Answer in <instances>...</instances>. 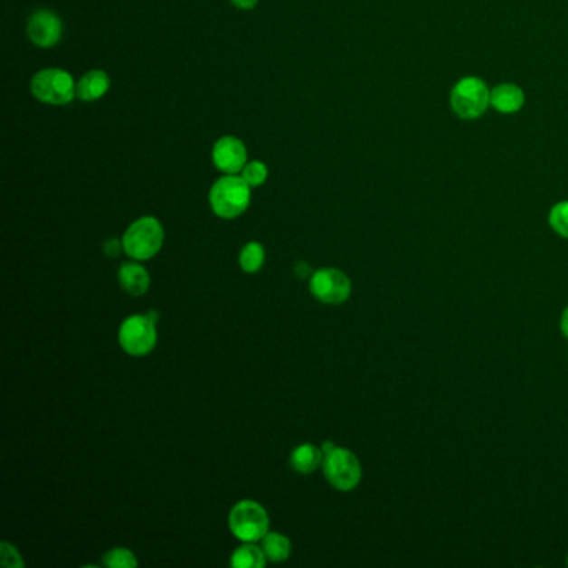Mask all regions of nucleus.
<instances>
[{
	"label": "nucleus",
	"instance_id": "5701e85b",
	"mask_svg": "<svg viewBox=\"0 0 568 568\" xmlns=\"http://www.w3.org/2000/svg\"><path fill=\"white\" fill-rule=\"evenodd\" d=\"M259 0H232V4L242 11H251L255 5H257Z\"/></svg>",
	"mask_w": 568,
	"mask_h": 568
},
{
	"label": "nucleus",
	"instance_id": "f03ea898",
	"mask_svg": "<svg viewBox=\"0 0 568 568\" xmlns=\"http://www.w3.org/2000/svg\"><path fill=\"white\" fill-rule=\"evenodd\" d=\"M164 239L166 232L156 217H140L128 225L122 237L124 252L134 260H148L160 252Z\"/></svg>",
	"mask_w": 568,
	"mask_h": 568
},
{
	"label": "nucleus",
	"instance_id": "4be33fe9",
	"mask_svg": "<svg viewBox=\"0 0 568 568\" xmlns=\"http://www.w3.org/2000/svg\"><path fill=\"white\" fill-rule=\"evenodd\" d=\"M124 251V242L118 239H109L104 242V253L110 259H116Z\"/></svg>",
	"mask_w": 568,
	"mask_h": 568
},
{
	"label": "nucleus",
	"instance_id": "b1692460",
	"mask_svg": "<svg viewBox=\"0 0 568 568\" xmlns=\"http://www.w3.org/2000/svg\"><path fill=\"white\" fill-rule=\"evenodd\" d=\"M295 274L298 275L300 279H308V277L314 275L312 274V270H310V267L304 262H300L295 267Z\"/></svg>",
	"mask_w": 568,
	"mask_h": 568
},
{
	"label": "nucleus",
	"instance_id": "7ed1b4c3",
	"mask_svg": "<svg viewBox=\"0 0 568 568\" xmlns=\"http://www.w3.org/2000/svg\"><path fill=\"white\" fill-rule=\"evenodd\" d=\"M31 90L43 104L65 106L77 97V82L62 69H43L33 75Z\"/></svg>",
	"mask_w": 568,
	"mask_h": 568
},
{
	"label": "nucleus",
	"instance_id": "f8f14e48",
	"mask_svg": "<svg viewBox=\"0 0 568 568\" xmlns=\"http://www.w3.org/2000/svg\"><path fill=\"white\" fill-rule=\"evenodd\" d=\"M490 104L500 114H516L525 104V95L516 85H497L490 92Z\"/></svg>",
	"mask_w": 568,
	"mask_h": 568
},
{
	"label": "nucleus",
	"instance_id": "0eeeda50",
	"mask_svg": "<svg viewBox=\"0 0 568 568\" xmlns=\"http://www.w3.org/2000/svg\"><path fill=\"white\" fill-rule=\"evenodd\" d=\"M322 465L328 484L340 492L354 490L362 480V465L357 455L347 449L336 447L332 452L324 455Z\"/></svg>",
	"mask_w": 568,
	"mask_h": 568
},
{
	"label": "nucleus",
	"instance_id": "6ab92c4d",
	"mask_svg": "<svg viewBox=\"0 0 568 568\" xmlns=\"http://www.w3.org/2000/svg\"><path fill=\"white\" fill-rule=\"evenodd\" d=\"M548 223L560 237L568 239V200L560 202L550 211Z\"/></svg>",
	"mask_w": 568,
	"mask_h": 568
},
{
	"label": "nucleus",
	"instance_id": "9b49d317",
	"mask_svg": "<svg viewBox=\"0 0 568 568\" xmlns=\"http://www.w3.org/2000/svg\"><path fill=\"white\" fill-rule=\"evenodd\" d=\"M118 282L127 294L144 295L150 289V274L144 265L137 262H127L118 269Z\"/></svg>",
	"mask_w": 568,
	"mask_h": 568
},
{
	"label": "nucleus",
	"instance_id": "2eb2a0df",
	"mask_svg": "<svg viewBox=\"0 0 568 568\" xmlns=\"http://www.w3.org/2000/svg\"><path fill=\"white\" fill-rule=\"evenodd\" d=\"M267 562V555L262 547L253 545V542H245L235 548L232 554L231 563L233 568H262Z\"/></svg>",
	"mask_w": 568,
	"mask_h": 568
},
{
	"label": "nucleus",
	"instance_id": "4468645a",
	"mask_svg": "<svg viewBox=\"0 0 568 568\" xmlns=\"http://www.w3.org/2000/svg\"><path fill=\"white\" fill-rule=\"evenodd\" d=\"M324 463V452L312 443H302L290 455V465L298 474L308 475L316 472Z\"/></svg>",
	"mask_w": 568,
	"mask_h": 568
},
{
	"label": "nucleus",
	"instance_id": "9d476101",
	"mask_svg": "<svg viewBox=\"0 0 568 568\" xmlns=\"http://www.w3.org/2000/svg\"><path fill=\"white\" fill-rule=\"evenodd\" d=\"M212 160L225 175H237L247 164V148L242 140L225 136L219 138L212 150Z\"/></svg>",
	"mask_w": 568,
	"mask_h": 568
},
{
	"label": "nucleus",
	"instance_id": "6e6552de",
	"mask_svg": "<svg viewBox=\"0 0 568 568\" xmlns=\"http://www.w3.org/2000/svg\"><path fill=\"white\" fill-rule=\"evenodd\" d=\"M310 292L322 304L340 306L352 294V282L342 270L327 267L310 277Z\"/></svg>",
	"mask_w": 568,
	"mask_h": 568
},
{
	"label": "nucleus",
	"instance_id": "1a4fd4ad",
	"mask_svg": "<svg viewBox=\"0 0 568 568\" xmlns=\"http://www.w3.org/2000/svg\"><path fill=\"white\" fill-rule=\"evenodd\" d=\"M62 32V22L57 14L47 9L33 12L27 21V35L31 43L43 49H49L61 43Z\"/></svg>",
	"mask_w": 568,
	"mask_h": 568
},
{
	"label": "nucleus",
	"instance_id": "39448f33",
	"mask_svg": "<svg viewBox=\"0 0 568 568\" xmlns=\"http://www.w3.org/2000/svg\"><path fill=\"white\" fill-rule=\"evenodd\" d=\"M157 322L148 314L127 317L118 328V344L132 357L148 355L157 344Z\"/></svg>",
	"mask_w": 568,
	"mask_h": 568
},
{
	"label": "nucleus",
	"instance_id": "a211bd4d",
	"mask_svg": "<svg viewBox=\"0 0 568 568\" xmlns=\"http://www.w3.org/2000/svg\"><path fill=\"white\" fill-rule=\"evenodd\" d=\"M102 565L109 568H136L138 560L136 554L128 548H112L102 558Z\"/></svg>",
	"mask_w": 568,
	"mask_h": 568
},
{
	"label": "nucleus",
	"instance_id": "412c9836",
	"mask_svg": "<svg viewBox=\"0 0 568 568\" xmlns=\"http://www.w3.org/2000/svg\"><path fill=\"white\" fill-rule=\"evenodd\" d=\"M0 563L7 568L24 567V560H22L19 550L9 542H2V545H0Z\"/></svg>",
	"mask_w": 568,
	"mask_h": 568
},
{
	"label": "nucleus",
	"instance_id": "393cba45",
	"mask_svg": "<svg viewBox=\"0 0 568 568\" xmlns=\"http://www.w3.org/2000/svg\"><path fill=\"white\" fill-rule=\"evenodd\" d=\"M560 328H562V334L563 337L568 338V307L563 310L562 314V320H560Z\"/></svg>",
	"mask_w": 568,
	"mask_h": 568
},
{
	"label": "nucleus",
	"instance_id": "f3484780",
	"mask_svg": "<svg viewBox=\"0 0 568 568\" xmlns=\"http://www.w3.org/2000/svg\"><path fill=\"white\" fill-rule=\"evenodd\" d=\"M265 262V249L262 243L249 242L239 255V263L242 267L243 272L247 274H255L259 272Z\"/></svg>",
	"mask_w": 568,
	"mask_h": 568
},
{
	"label": "nucleus",
	"instance_id": "f257e3e1",
	"mask_svg": "<svg viewBox=\"0 0 568 568\" xmlns=\"http://www.w3.org/2000/svg\"><path fill=\"white\" fill-rule=\"evenodd\" d=\"M251 185L237 175H225L212 185L209 192L211 209L221 219H237L249 209Z\"/></svg>",
	"mask_w": 568,
	"mask_h": 568
},
{
	"label": "nucleus",
	"instance_id": "423d86ee",
	"mask_svg": "<svg viewBox=\"0 0 568 568\" xmlns=\"http://www.w3.org/2000/svg\"><path fill=\"white\" fill-rule=\"evenodd\" d=\"M453 112L463 120H474L484 116L487 107L490 104V90L482 79L478 77H463L450 95Z\"/></svg>",
	"mask_w": 568,
	"mask_h": 568
},
{
	"label": "nucleus",
	"instance_id": "ddd939ff",
	"mask_svg": "<svg viewBox=\"0 0 568 568\" xmlns=\"http://www.w3.org/2000/svg\"><path fill=\"white\" fill-rule=\"evenodd\" d=\"M110 89V79L104 71H90L77 82V97L85 102L102 99Z\"/></svg>",
	"mask_w": 568,
	"mask_h": 568
},
{
	"label": "nucleus",
	"instance_id": "20e7f679",
	"mask_svg": "<svg viewBox=\"0 0 568 568\" xmlns=\"http://www.w3.org/2000/svg\"><path fill=\"white\" fill-rule=\"evenodd\" d=\"M270 518L255 500H241L229 514V528L241 542H260L269 532Z\"/></svg>",
	"mask_w": 568,
	"mask_h": 568
},
{
	"label": "nucleus",
	"instance_id": "aec40b11",
	"mask_svg": "<svg viewBox=\"0 0 568 568\" xmlns=\"http://www.w3.org/2000/svg\"><path fill=\"white\" fill-rule=\"evenodd\" d=\"M267 177H269V169L260 160L249 162V164H245V167L242 169V179L251 187H260Z\"/></svg>",
	"mask_w": 568,
	"mask_h": 568
},
{
	"label": "nucleus",
	"instance_id": "a878e982",
	"mask_svg": "<svg viewBox=\"0 0 568 568\" xmlns=\"http://www.w3.org/2000/svg\"><path fill=\"white\" fill-rule=\"evenodd\" d=\"M567 563H568V560H567Z\"/></svg>",
	"mask_w": 568,
	"mask_h": 568
},
{
	"label": "nucleus",
	"instance_id": "dca6fc26",
	"mask_svg": "<svg viewBox=\"0 0 568 568\" xmlns=\"http://www.w3.org/2000/svg\"><path fill=\"white\" fill-rule=\"evenodd\" d=\"M260 542L263 552L270 562H285L292 554L290 540L279 532H267Z\"/></svg>",
	"mask_w": 568,
	"mask_h": 568
}]
</instances>
